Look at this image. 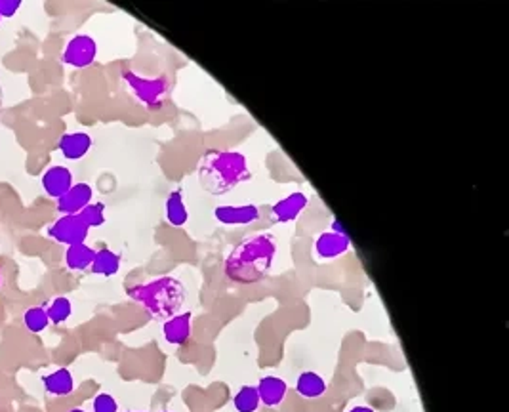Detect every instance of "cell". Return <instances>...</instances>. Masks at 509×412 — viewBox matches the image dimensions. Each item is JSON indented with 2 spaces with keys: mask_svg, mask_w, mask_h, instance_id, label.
I'll return each mask as SVG.
<instances>
[{
  "mask_svg": "<svg viewBox=\"0 0 509 412\" xmlns=\"http://www.w3.org/2000/svg\"><path fill=\"white\" fill-rule=\"evenodd\" d=\"M275 254L277 241L273 233L244 237L225 258V277L237 285H256L269 273Z\"/></svg>",
  "mask_w": 509,
  "mask_h": 412,
  "instance_id": "1",
  "label": "cell"
},
{
  "mask_svg": "<svg viewBox=\"0 0 509 412\" xmlns=\"http://www.w3.org/2000/svg\"><path fill=\"white\" fill-rule=\"evenodd\" d=\"M199 184L208 195L219 197L248 181L252 172L248 170V161L238 151H208L199 162Z\"/></svg>",
  "mask_w": 509,
  "mask_h": 412,
  "instance_id": "2",
  "label": "cell"
},
{
  "mask_svg": "<svg viewBox=\"0 0 509 412\" xmlns=\"http://www.w3.org/2000/svg\"><path fill=\"white\" fill-rule=\"evenodd\" d=\"M130 296L136 304H140L149 315L160 321H166L170 317L178 315L179 310L185 304V287L184 282L164 275L149 282H140L128 288Z\"/></svg>",
  "mask_w": 509,
  "mask_h": 412,
  "instance_id": "3",
  "label": "cell"
},
{
  "mask_svg": "<svg viewBox=\"0 0 509 412\" xmlns=\"http://www.w3.org/2000/svg\"><path fill=\"white\" fill-rule=\"evenodd\" d=\"M120 78L125 83V88L130 92V96L140 105L149 111H159L164 107L166 100L170 96V83L166 77H142L137 73L125 69L120 73Z\"/></svg>",
  "mask_w": 509,
  "mask_h": 412,
  "instance_id": "4",
  "label": "cell"
},
{
  "mask_svg": "<svg viewBox=\"0 0 509 412\" xmlns=\"http://www.w3.org/2000/svg\"><path fill=\"white\" fill-rule=\"evenodd\" d=\"M88 233L90 229L86 227V223L80 220V216L78 214L60 216L58 220L53 221L52 226L48 227V237H52L56 243L65 246L86 243Z\"/></svg>",
  "mask_w": 509,
  "mask_h": 412,
  "instance_id": "5",
  "label": "cell"
},
{
  "mask_svg": "<svg viewBox=\"0 0 509 412\" xmlns=\"http://www.w3.org/2000/svg\"><path fill=\"white\" fill-rule=\"evenodd\" d=\"M98 58V42L90 35H75L63 48L61 61L75 69H86Z\"/></svg>",
  "mask_w": 509,
  "mask_h": 412,
  "instance_id": "6",
  "label": "cell"
},
{
  "mask_svg": "<svg viewBox=\"0 0 509 412\" xmlns=\"http://www.w3.org/2000/svg\"><path fill=\"white\" fill-rule=\"evenodd\" d=\"M214 218L224 226H248L260 220L261 210L256 204H224L214 210Z\"/></svg>",
  "mask_w": 509,
  "mask_h": 412,
  "instance_id": "7",
  "label": "cell"
},
{
  "mask_svg": "<svg viewBox=\"0 0 509 412\" xmlns=\"http://www.w3.org/2000/svg\"><path fill=\"white\" fill-rule=\"evenodd\" d=\"M309 199L303 191H294L290 195H286L285 199H280L278 203L271 206V218L277 223H290L300 218L305 206H308Z\"/></svg>",
  "mask_w": 509,
  "mask_h": 412,
  "instance_id": "8",
  "label": "cell"
},
{
  "mask_svg": "<svg viewBox=\"0 0 509 412\" xmlns=\"http://www.w3.org/2000/svg\"><path fill=\"white\" fill-rule=\"evenodd\" d=\"M351 248L350 235L336 233V231H325L315 239V254L320 260H336V258L347 254Z\"/></svg>",
  "mask_w": 509,
  "mask_h": 412,
  "instance_id": "9",
  "label": "cell"
},
{
  "mask_svg": "<svg viewBox=\"0 0 509 412\" xmlns=\"http://www.w3.org/2000/svg\"><path fill=\"white\" fill-rule=\"evenodd\" d=\"M42 189L50 199H61L73 187V172L67 167L56 164L42 174Z\"/></svg>",
  "mask_w": 509,
  "mask_h": 412,
  "instance_id": "10",
  "label": "cell"
},
{
  "mask_svg": "<svg viewBox=\"0 0 509 412\" xmlns=\"http://www.w3.org/2000/svg\"><path fill=\"white\" fill-rule=\"evenodd\" d=\"M193 334V313L185 311V313H178V315L166 319L162 324V336L168 344L172 346H184L187 344Z\"/></svg>",
  "mask_w": 509,
  "mask_h": 412,
  "instance_id": "11",
  "label": "cell"
},
{
  "mask_svg": "<svg viewBox=\"0 0 509 412\" xmlns=\"http://www.w3.org/2000/svg\"><path fill=\"white\" fill-rule=\"evenodd\" d=\"M94 197V189L90 184H73V187L63 195L61 199H58V210L61 212V216H73L80 214V210L86 208L92 203Z\"/></svg>",
  "mask_w": 509,
  "mask_h": 412,
  "instance_id": "12",
  "label": "cell"
},
{
  "mask_svg": "<svg viewBox=\"0 0 509 412\" xmlns=\"http://www.w3.org/2000/svg\"><path fill=\"white\" fill-rule=\"evenodd\" d=\"M92 145H94V139L86 132H67L60 137L58 149L67 161H78V159L88 155Z\"/></svg>",
  "mask_w": 509,
  "mask_h": 412,
  "instance_id": "13",
  "label": "cell"
},
{
  "mask_svg": "<svg viewBox=\"0 0 509 412\" xmlns=\"http://www.w3.org/2000/svg\"><path fill=\"white\" fill-rule=\"evenodd\" d=\"M256 389H258V395H260L261 405L275 408V406L283 405V401L286 399L288 384L278 376H263L260 378Z\"/></svg>",
  "mask_w": 509,
  "mask_h": 412,
  "instance_id": "14",
  "label": "cell"
},
{
  "mask_svg": "<svg viewBox=\"0 0 509 412\" xmlns=\"http://www.w3.org/2000/svg\"><path fill=\"white\" fill-rule=\"evenodd\" d=\"M42 386L46 389V393L53 397H67L75 391V378H73L69 369H56L50 374L42 376Z\"/></svg>",
  "mask_w": 509,
  "mask_h": 412,
  "instance_id": "15",
  "label": "cell"
},
{
  "mask_svg": "<svg viewBox=\"0 0 509 412\" xmlns=\"http://www.w3.org/2000/svg\"><path fill=\"white\" fill-rule=\"evenodd\" d=\"M296 391L303 399H319L326 393V380L317 372L305 371L298 376Z\"/></svg>",
  "mask_w": 509,
  "mask_h": 412,
  "instance_id": "16",
  "label": "cell"
},
{
  "mask_svg": "<svg viewBox=\"0 0 509 412\" xmlns=\"http://www.w3.org/2000/svg\"><path fill=\"white\" fill-rule=\"evenodd\" d=\"M164 212H166V220H168L170 226L182 227L187 223V220H189V212H187V206H185L182 189H176V191H172L168 197H166Z\"/></svg>",
  "mask_w": 509,
  "mask_h": 412,
  "instance_id": "17",
  "label": "cell"
},
{
  "mask_svg": "<svg viewBox=\"0 0 509 412\" xmlns=\"http://www.w3.org/2000/svg\"><path fill=\"white\" fill-rule=\"evenodd\" d=\"M94 256L95 250L92 246L86 245V243L67 246L65 265L71 271H86V269H90L92 262H94Z\"/></svg>",
  "mask_w": 509,
  "mask_h": 412,
  "instance_id": "18",
  "label": "cell"
},
{
  "mask_svg": "<svg viewBox=\"0 0 509 412\" xmlns=\"http://www.w3.org/2000/svg\"><path fill=\"white\" fill-rule=\"evenodd\" d=\"M92 273L101 275V277H112L119 273L120 269V254L112 252L111 248H101L95 250L94 262L90 265Z\"/></svg>",
  "mask_w": 509,
  "mask_h": 412,
  "instance_id": "19",
  "label": "cell"
},
{
  "mask_svg": "<svg viewBox=\"0 0 509 412\" xmlns=\"http://www.w3.org/2000/svg\"><path fill=\"white\" fill-rule=\"evenodd\" d=\"M260 405V395L256 386H243L233 397V406L237 412H256Z\"/></svg>",
  "mask_w": 509,
  "mask_h": 412,
  "instance_id": "20",
  "label": "cell"
},
{
  "mask_svg": "<svg viewBox=\"0 0 509 412\" xmlns=\"http://www.w3.org/2000/svg\"><path fill=\"white\" fill-rule=\"evenodd\" d=\"M23 324L25 329L33 332V334H41L50 327V319H48L46 307L42 305H33L23 313Z\"/></svg>",
  "mask_w": 509,
  "mask_h": 412,
  "instance_id": "21",
  "label": "cell"
},
{
  "mask_svg": "<svg viewBox=\"0 0 509 412\" xmlns=\"http://www.w3.org/2000/svg\"><path fill=\"white\" fill-rule=\"evenodd\" d=\"M48 319L52 324H63L71 317L73 313V304L71 300L65 296H58L50 302V305L46 307Z\"/></svg>",
  "mask_w": 509,
  "mask_h": 412,
  "instance_id": "22",
  "label": "cell"
},
{
  "mask_svg": "<svg viewBox=\"0 0 509 412\" xmlns=\"http://www.w3.org/2000/svg\"><path fill=\"white\" fill-rule=\"evenodd\" d=\"M80 220L86 223L88 229L92 227H101L105 223V204L103 203H90L86 208L80 210Z\"/></svg>",
  "mask_w": 509,
  "mask_h": 412,
  "instance_id": "23",
  "label": "cell"
},
{
  "mask_svg": "<svg viewBox=\"0 0 509 412\" xmlns=\"http://www.w3.org/2000/svg\"><path fill=\"white\" fill-rule=\"evenodd\" d=\"M92 412H119V403L111 393H98L92 401Z\"/></svg>",
  "mask_w": 509,
  "mask_h": 412,
  "instance_id": "24",
  "label": "cell"
},
{
  "mask_svg": "<svg viewBox=\"0 0 509 412\" xmlns=\"http://www.w3.org/2000/svg\"><path fill=\"white\" fill-rule=\"evenodd\" d=\"M21 8V0H0V18H14Z\"/></svg>",
  "mask_w": 509,
  "mask_h": 412,
  "instance_id": "25",
  "label": "cell"
},
{
  "mask_svg": "<svg viewBox=\"0 0 509 412\" xmlns=\"http://www.w3.org/2000/svg\"><path fill=\"white\" fill-rule=\"evenodd\" d=\"M330 231H336V233H342V235H347V231H345V227L340 223L337 220H334L332 221V229Z\"/></svg>",
  "mask_w": 509,
  "mask_h": 412,
  "instance_id": "26",
  "label": "cell"
},
{
  "mask_svg": "<svg viewBox=\"0 0 509 412\" xmlns=\"http://www.w3.org/2000/svg\"><path fill=\"white\" fill-rule=\"evenodd\" d=\"M347 412H374V408H370V406H364V405H359V406H353V408H350Z\"/></svg>",
  "mask_w": 509,
  "mask_h": 412,
  "instance_id": "27",
  "label": "cell"
},
{
  "mask_svg": "<svg viewBox=\"0 0 509 412\" xmlns=\"http://www.w3.org/2000/svg\"><path fill=\"white\" fill-rule=\"evenodd\" d=\"M2 100H4V94H2V86H0V111H2Z\"/></svg>",
  "mask_w": 509,
  "mask_h": 412,
  "instance_id": "28",
  "label": "cell"
},
{
  "mask_svg": "<svg viewBox=\"0 0 509 412\" xmlns=\"http://www.w3.org/2000/svg\"><path fill=\"white\" fill-rule=\"evenodd\" d=\"M67 412H86V411H84V408H71V411Z\"/></svg>",
  "mask_w": 509,
  "mask_h": 412,
  "instance_id": "29",
  "label": "cell"
},
{
  "mask_svg": "<svg viewBox=\"0 0 509 412\" xmlns=\"http://www.w3.org/2000/svg\"><path fill=\"white\" fill-rule=\"evenodd\" d=\"M2 279H4V277H2V265H0V288H2Z\"/></svg>",
  "mask_w": 509,
  "mask_h": 412,
  "instance_id": "30",
  "label": "cell"
},
{
  "mask_svg": "<svg viewBox=\"0 0 509 412\" xmlns=\"http://www.w3.org/2000/svg\"><path fill=\"white\" fill-rule=\"evenodd\" d=\"M126 412H143V411H126Z\"/></svg>",
  "mask_w": 509,
  "mask_h": 412,
  "instance_id": "31",
  "label": "cell"
},
{
  "mask_svg": "<svg viewBox=\"0 0 509 412\" xmlns=\"http://www.w3.org/2000/svg\"><path fill=\"white\" fill-rule=\"evenodd\" d=\"M162 412H172V411H162Z\"/></svg>",
  "mask_w": 509,
  "mask_h": 412,
  "instance_id": "32",
  "label": "cell"
},
{
  "mask_svg": "<svg viewBox=\"0 0 509 412\" xmlns=\"http://www.w3.org/2000/svg\"><path fill=\"white\" fill-rule=\"evenodd\" d=\"M0 23H2V18H0Z\"/></svg>",
  "mask_w": 509,
  "mask_h": 412,
  "instance_id": "33",
  "label": "cell"
}]
</instances>
